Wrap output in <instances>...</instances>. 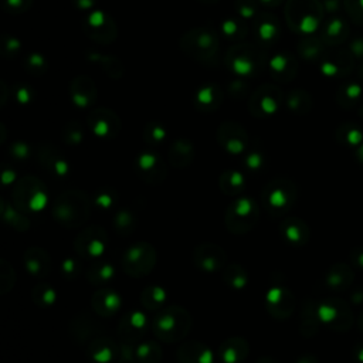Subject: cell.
I'll list each match as a JSON object with an SVG mask.
<instances>
[{"label": "cell", "mask_w": 363, "mask_h": 363, "mask_svg": "<svg viewBox=\"0 0 363 363\" xmlns=\"http://www.w3.org/2000/svg\"><path fill=\"white\" fill-rule=\"evenodd\" d=\"M193 264L203 272H217L227 267L225 251L213 242H203L193 250Z\"/></svg>", "instance_id": "9c48e42d"}, {"label": "cell", "mask_w": 363, "mask_h": 363, "mask_svg": "<svg viewBox=\"0 0 363 363\" xmlns=\"http://www.w3.org/2000/svg\"><path fill=\"white\" fill-rule=\"evenodd\" d=\"M162 356V347L155 340L142 342L136 346V357L139 363H160Z\"/></svg>", "instance_id": "4dcf8cb0"}, {"label": "cell", "mask_w": 363, "mask_h": 363, "mask_svg": "<svg viewBox=\"0 0 363 363\" xmlns=\"http://www.w3.org/2000/svg\"><path fill=\"white\" fill-rule=\"evenodd\" d=\"M116 201H118V193L112 187H101L92 199V203L95 204V207L104 211L111 210L116 204Z\"/></svg>", "instance_id": "d6a6232c"}, {"label": "cell", "mask_w": 363, "mask_h": 363, "mask_svg": "<svg viewBox=\"0 0 363 363\" xmlns=\"http://www.w3.org/2000/svg\"><path fill=\"white\" fill-rule=\"evenodd\" d=\"M71 336L78 343H84L85 340H92L98 332V323L89 318L88 315H78L69 325Z\"/></svg>", "instance_id": "ffe728a7"}, {"label": "cell", "mask_w": 363, "mask_h": 363, "mask_svg": "<svg viewBox=\"0 0 363 363\" xmlns=\"http://www.w3.org/2000/svg\"><path fill=\"white\" fill-rule=\"evenodd\" d=\"M38 160L44 170L54 177H65L68 174L67 160L54 149L44 146L38 152Z\"/></svg>", "instance_id": "d6986e66"}, {"label": "cell", "mask_w": 363, "mask_h": 363, "mask_svg": "<svg viewBox=\"0 0 363 363\" xmlns=\"http://www.w3.org/2000/svg\"><path fill=\"white\" fill-rule=\"evenodd\" d=\"M31 298L34 301V303L40 308H48L52 303H55L57 301V292L55 289L45 284V282H40L37 284L33 291H31Z\"/></svg>", "instance_id": "1f68e13d"}, {"label": "cell", "mask_w": 363, "mask_h": 363, "mask_svg": "<svg viewBox=\"0 0 363 363\" xmlns=\"http://www.w3.org/2000/svg\"><path fill=\"white\" fill-rule=\"evenodd\" d=\"M108 242V233L102 227L89 225L75 237L74 251L79 258H98L105 252Z\"/></svg>", "instance_id": "52a82bcc"}, {"label": "cell", "mask_w": 363, "mask_h": 363, "mask_svg": "<svg viewBox=\"0 0 363 363\" xmlns=\"http://www.w3.org/2000/svg\"><path fill=\"white\" fill-rule=\"evenodd\" d=\"M138 177L150 186L162 184L166 179V164L153 153H142L135 163Z\"/></svg>", "instance_id": "8fae6325"}, {"label": "cell", "mask_w": 363, "mask_h": 363, "mask_svg": "<svg viewBox=\"0 0 363 363\" xmlns=\"http://www.w3.org/2000/svg\"><path fill=\"white\" fill-rule=\"evenodd\" d=\"M359 328H360L362 332H363V311H362V313H360V316H359Z\"/></svg>", "instance_id": "7bdbcfd3"}, {"label": "cell", "mask_w": 363, "mask_h": 363, "mask_svg": "<svg viewBox=\"0 0 363 363\" xmlns=\"http://www.w3.org/2000/svg\"><path fill=\"white\" fill-rule=\"evenodd\" d=\"M85 353L95 363H112L118 359L119 345L111 336L98 335L88 342Z\"/></svg>", "instance_id": "4fadbf2b"}, {"label": "cell", "mask_w": 363, "mask_h": 363, "mask_svg": "<svg viewBox=\"0 0 363 363\" xmlns=\"http://www.w3.org/2000/svg\"><path fill=\"white\" fill-rule=\"evenodd\" d=\"M359 153H360V159H362V160H363V147H362V149H360V152H359Z\"/></svg>", "instance_id": "ee69618b"}, {"label": "cell", "mask_w": 363, "mask_h": 363, "mask_svg": "<svg viewBox=\"0 0 363 363\" xmlns=\"http://www.w3.org/2000/svg\"><path fill=\"white\" fill-rule=\"evenodd\" d=\"M265 308L274 318L285 319L295 309V298L288 288L272 286L265 295Z\"/></svg>", "instance_id": "7c38bea8"}, {"label": "cell", "mask_w": 363, "mask_h": 363, "mask_svg": "<svg viewBox=\"0 0 363 363\" xmlns=\"http://www.w3.org/2000/svg\"><path fill=\"white\" fill-rule=\"evenodd\" d=\"M352 278L353 274L349 267H346L345 264H336L328 271L325 277V284L328 288H330V291H343L350 285Z\"/></svg>", "instance_id": "7402d4cb"}, {"label": "cell", "mask_w": 363, "mask_h": 363, "mask_svg": "<svg viewBox=\"0 0 363 363\" xmlns=\"http://www.w3.org/2000/svg\"><path fill=\"white\" fill-rule=\"evenodd\" d=\"M296 197V186L285 177H277L264 186L261 191V206L269 216L279 217L295 206Z\"/></svg>", "instance_id": "3957f363"}, {"label": "cell", "mask_w": 363, "mask_h": 363, "mask_svg": "<svg viewBox=\"0 0 363 363\" xmlns=\"http://www.w3.org/2000/svg\"><path fill=\"white\" fill-rule=\"evenodd\" d=\"M0 294H6L14 286L16 274L11 265L4 259H0Z\"/></svg>", "instance_id": "836d02e7"}, {"label": "cell", "mask_w": 363, "mask_h": 363, "mask_svg": "<svg viewBox=\"0 0 363 363\" xmlns=\"http://www.w3.org/2000/svg\"><path fill=\"white\" fill-rule=\"evenodd\" d=\"M92 200L78 189H69L58 194L52 203V218L62 227L78 228L91 217Z\"/></svg>", "instance_id": "6da1fadb"}, {"label": "cell", "mask_w": 363, "mask_h": 363, "mask_svg": "<svg viewBox=\"0 0 363 363\" xmlns=\"http://www.w3.org/2000/svg\"><path fill=\"white\" fill-rule=\"evenodd\" d=\"M346 7L352 20L363 24V0H346Z\"/></svg>", "instance_id": "8d00e7d4"}, {"label": "cell", "mask_w": 363, "mask_h": 363, "mask_svg": "<svg viewBox=\"0 0 363 363\" xmlns=\"http://www.w3.org/2000/svg\"><path fill=\"white\" fill-rule=\"evenodd\" d=\"M118 363H139L138 357H136V346L132 343L121 342Z\"/></svg>", "instance_id": "d590c367"}, {"label": "cell", "mask_w": 363, "mask_h": 363, "mask_svg": "<svg viewBox=\"0 0 363 363\" xmlns=\"http://www.w3.org/2000/svg\"><path fill=\"white\" fill-rule=\"evenodd\" d=\"M250 353L248 342L241 336H231L221 342L217 354L223 363H242Z\"/></svg>", "instance_id": "2e32d148"}, {"label": "cell", "mask_w": 363, "mask_h": 363, "mask_svg": "<svg viewBox=\"0 0 363 363\" xmlns=\"http://www.w3.org/2000/svg\"><path fill=\"white\" fill-rule=\"evenodd\" d=\"M259 204L252 197H240L230 203L224 214V223L230 233L245 234L251 231L259 218Z\"/></svg>", "instance_id": "277c9868"}, {"label": "cell", "mask_w": 363, "mask_h": 363, "mask_svg": "<svg viewBox=\"0 0 363 363\" xmlns=\"http://www.w3.org/2000/svg\"><path fill=\"white\" fill-rule=\"evenodd\" d=\"M218 186L224 194L237 196L241 191H244L247 186V180L244 174L237 170H225L224 173H221L218 179Z\"/></svg>", "instance_id": "cb8c5ba5"}, {"label": "cell", "mask_w": 363, "mask_h": 363, "mask_svg": "<svg viewBox=\"0 0 363 363\" xmlns=\"http://www.w3.org/2000/svg\"><path fill=\"white\" fill-rule=\"evenodd\" d=\"M23 262L27 272L34 278H45L51 272L52 262L50 254L41 247H30L24 251Z\"/></svg>", "instance_id": "5bb4252c"}, {"label": "cell", "mask_w": 363, "mask_h": 363, "mask_svg": "<svg viewBox=\"0 0 363 363\" xmlns=\"http://www.w3.org/2000/svg\"><path fill=\"white\" fill-rule=\"evenodd\" d=\"M320 323L335 329L345 330L352 325V312L342 299H326L318 305Z\"/></svg>", "instance_id": "ba28073f"}, {"label": "cell", "mask_w": 363, "mask_h": 363, "mask_svg": "<svg viewBox=\"0 0 363 363\" xmlns=\"http://www.w3.org/2000/svg\"><path fill=\"white\" fill-rule=\"evenodd\" d=\"M157 255L152 244L139 241L130 244L122 255V268L132 278H142L150 274L156 265Z\"/></svg>", "instance_id": "8992f818"}, {"label": "cell", "mask_w": 363, "mask_h": 363, "mask_svg": "<svg viewBox=\"0 0 363 363\" xmlns=\"http://www.w3.org/2000/svg\"><path fill=\"white\" fill-rule=\"evenodd\" d=\"M147 329H149V319L146 313L140 311H129L121 318L116 333L121 342L135 345L145 337Z\"/></svg>", "instance_id": "30bf717a"}, {"label": "cell", "mask_w": 363, "mask_h": 363, "mask_svg": "<svg viewBox=\"0 0 363 363\" xmlns=\"http://www.w3.org/2000/svg\"><path fill=\"white\" fill-rule=\"evenodd\" d=\"M220 143L224 146L225 150H228L230 153H240L244 150L245 147V133L240 129H225L220 132Z\"/></svg>", "instance_id": "f1b7e54d"}, {"label": "cell", "mask_w": 363, "mask_h": 363, "mask_svg": "<svg viewBox=\"0 0 363 363\" xmlns=\"http://www.w3.org/2000/svg\"><path fill=\"white\" fill-rule=\"evenodd\" d=\"M193 146L189 142L184 140H179L176 143H173L170 153H169V160L170 164L176 169H182L186 167L191 163L193 160Z\"/></svg>", "instance_id": "484cf974"}, {"label": "cell", "mask_w": 363, "mask_h": 363, "mask_svg": "<svg viewBox=\"0 0 363 363\" xmlns=\"http://www.w3.org/2000/svg\"><path fill=\"white\" fill-rule=\"evenodd\" d=\"M343 130H345V139H343L345 143L359 145V142L362 140V133L359 129L350 128V126H343Z\"/></svg>", "instance_id": "74e56055"}, {"label": "cell", "mask_w": 363, "mask_h": 363, "mask_svg": "<svg viewBox=\"0 0 363 363\" xmlns=\"http://www.w3.org/2000/svg\"><path fill=\"white\" fill-rule=\"evenodd\" d=\"M11 201L24 213L41 211L47 204L44 183L33 176L21 177L11 190Z\"/></svg>", "instance_id": "5b68a950"}, {"label": "cell", "mask_w": 363, "mask_h": 363, "mask_svg": "<svg viewBox=\"0 0 363 363\" xmlns=\"http://www.w3.org/2000/svg\"><path fill=\"white\" fill-rule=\"evenodd\" d=\"M255 363H279L278 360L272 359V357H268V356H264V357H259Z\"/></svg>", "instance_id": "b9f144b4"}, {"label": "cell", "mask_w": 363, "mask_h": 363, "mask_svg": "<svg viewBox=\"0 0 363 363\" xmlns=\"http://www.w3.org/2000/svg\"><path fill=\"white\" fill-rule=\"evenodd\" d=\"M224 282L235 291L244 289L250 282V275L247 269L240 264H231L224 268Z\"/></svg>", "instance_id": "4316f807"}, {"label": "cell", "mask_w": 363, "mask_h": 363, "mask_svg": "<svg viewBox=\"0 0 363 363\" xmlns=\"http://www.w3.org/2000/svg\"><path fill=\"white\" fill-rule=\"evenodd\" d=\"M282 240L294 247H302L309 240V228L306 223L298 217H288L279 224Z\"/></svg>", "instance_id": "e0dca14e"}, {"label": "cell", "mask_w": 363, "mask_h": 363, "mask_svg": "<svg viewBox=\"0 0 363 363\" xmlns=\"http://www.w3.org/2000/svg\"><path fill=\"white\" fill-rule=\"evenodd\" d=\"M320 323L319 313H318V305L308 301L303 303L301 311V319H299V330L303 336H313L318 330V326Z\"/></svg>", "instance_id": "603a6c76"}, {"label": "cell", "mask_w": 363, "mask_h": 363, "mask_svg": "<svg viewBox=\"0 0 363 363\" xmlns=\"http://www.w3.org/2000/svg\"><path fill=\"white\" fill-rule=\"evenodd\" d=\"M167 299V292L162 286H146L140 292V303L147 311H160Z\"/></svg>", "instance_id": "83f0119b"}, {"label": "cell", "mask_w": 363, "mask_h": 363, "mask_svg": "<svg viewBox=\"0 0 363 363\" xmlns=\"http://www.w3.org/2000/svg\"><path fill=\"white\" fill-rule=\"evenodd\" d=\"M122 306L121 296L116 291L111 288H101L96 289L91 298V308L92 311L104 318H109L115 315Z\"/></svg>", "instance_id": "9a60e30c"}, {"label": "cell", "mask_w": 363, "mask_h": 363, "mask_svg": "<svg viewBox=\"0 0 363 363\" xmlns=\"http://www.w3.org/2000/svg\"><path fill=\"white\" fill-rule=\"evenodd\" d=\"M115 275V268L109 262H96L91 265L86 271V279L92 285H102L105 282H109Z\"/></svg>", "instance_id": "f546056e"}, {"label": "cell", "mask_w": 363, "mask_h": 363, "mask_svg": "<svg viewBox=\"0 0 363 363\" xmlns=\"http://www.w3.org/2000/svg\"><path fill=\"white\" fill-rule=\"evenodd\" d=\"M352 261L354 265L363 268V250L362 248H356L353 252H352Z\"/></svg>", "instance_id": "ab89813d"}, {"label": "cell", "mask_w": 363, "mask_h": 363, "mask_svg": "<svg viewBox=\"0 0 363 363\" xmlns=\"http://www.w3.org/2000/svg\"><path fill=\"white\" fill-rule=\"evenodd\" d=\"M176 357L179 363H214L213 350L201 342H187L182 345Z\"/></svg>", "instance_id": "ac0fdd59"}, {"label": "cell", "mask_w": 363, "mask_h": 363, "mask_svg": "<svg viewBox=\"0 0 363 363\" xmlns=\"http://www.w3.org/2000/svg\"><path fill=\"white\" fill-rule=\"evenodd\" d=\"M245 167L248 170H252V172H257V170H261L264 167V162H262V156L259 153H251L247 156L245 159Z\"/></svg>", "instance_id": "f35d334b"}, {"label": "cell", "mask_w": 363, "mask_h": 363, "mask_svg": "<svg viewBox=\"0 0 363 363\" xmlns=\"http://www.w3.org/2000/svg\"><path fill=\"white\" fill-rule=\"evenodd\" d=\"M112 225H113V228H115L118 235L128 237V235H132L133 231L136 230V227H138V217H136V214L132 210L121 208V210H118L115 213Z\"/></svg>", "instance_id": "d4e9b609"}, {"label": "cell", "mask_w": 363, "mask_h": 363, "mask_svg": "<svg viewBox=\"0 0 363 363\" xmlns=\"http://www.w3.org/2000/svg\"><path fill=\"white\" fill-rule=\"evenodd\" d=\"M295 363H319V362H318V359H316L315 356H312V354H303V356H299Z\"/></svg>", "instance_id": "60d3db41"}, {"label": "cell", "mask_w": 363, "mask_h": 363, "mask_svg": "<svg viewBox=\"0 0 363 363\" xmlns=\"http://www.w3.org/2000/svg\"><path fill=\"white\" fill-rule=\"evenodd\" d=\"M0 214L3 221L10 225L11 228L24 233L30 228V221L28 218L24 216V211H21L18 207H16L14 204L7 203L6 200H1V206H0Z\"/></svg>", "instance_id": "44dd1931"}, {"label": "cell", "mask_w": 363, "mask_h": 363, "mask_svg": "<svg viewBox=\"0 0 363 363\" xmlns=\"http://www.w3.org/2000/svg\"><path fill=\"white\" fill-rule=\"evenodd\" d=\"M60 271H61V275L65 278V279H75L79 272H81V265L78 262V259L75 258H65L61 264H60Z\"/></svg>", "instance_id": "e575fe53"}, {"label": "cell", "mask_w": 363, "mask_h": 363, "mask_svg": "<svg viewBox=\"0 0 363 363\" xmlns=\"http://www.w3.org/2000/svg\"><path fill=\"white\" fill-rule=\"evenodd\" d=\"M191 315L179 305L160 309L152 323L155 336L166 343H174L184 339L191 329Z\"/></svg>", "instance_id": "7a4b0ae2"}]
</instances>
